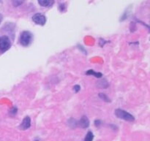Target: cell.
<instances>
[{
	"mask_svg": "<svg viewBox=\"0 0 150 141\" xmlns=\"http://www.w3.org/2000/svg\"><path fill=\"white\" fill-rule=\"evenodd\" d=\"M100 97H101V99L105 100V102H110V99H108V97H107L105 94H100Z\"/></svg>",
	"mask_w": 150,
	"mask_h": 141,
	"instance_id": "obj_12",
	"label": "cell"
},
{
	"mask_svg": "<svg viewBox=\"0 0 150 141\" xmlns=\"http://www.w3.org/2000/svg\"><path fill=\"white\" fill-rule=\"evenodd\" d=\"M11 48L10 38L6 35L0 37V54H4Z\"/></svg>",
	"mask_w": 150,
	"mask_h": 141,
	"instance_id": "obj_3",
	"label": "cell"
},
{
	"mask_svg": "<svg viewBox=\"0 0 150 141\" xmlns=\"http://www.w3.org/2000/svg\"><path fill=\"white\" fill-rule=\"evenodd\" d=\"M0 1H1V0H0Z\"/></svg>",
	"mask_w": 150,
	"mask_h": 141,
	"instance_id": "obj_17",
	"label": "cell"
},
{
	"mask_svg": "<svg viewBox=\"0 0 150 141\" xmlns=\"http://www.w3.org/2000/svg\"><path fill=\"white\" fill-rule=\"evenodd\" d=\"M78 126H80L81 128H83V129H86L89 127V121L86 116H83L81 118L80 121L78 122Z\"/></svg>",
	"mask_w": 150,
	"mask_h": 141,
	"instance_id": "obj_6",
	"label": "cell"
},
{
	"mask_svg": "<svg viewBox=\"0 0 150 141\" xmlns=\"http://www.w3.org/2000/svg\"><path fill=\"white\" fill-rule=\"evenodd\" d=\"M35 141H39V140H35Z\"/></svg>",
	"mask_w": 150,
	"mask_h": 141,
	"instance_id": "obj_16",
	"label": "cell"
},
{
	"mask_svg": "<svg viewBox=\"0 0 150 141\" xmlns=\"http://www.w3.org/2000/svg\"><path fill=\"white\" fill-rule=\"evenodd\" d=\"M86 74L88 75H94L96 78H101L103 76V74L100 73H96V72L94 71L93 70H89L86 72Z\"/></svg>",
	"mask_w": 150,
	"mask_h": 141,
	"instance_id": "obj_8",
	"label": "cell"
},
{
	"mask_svg": "<svg viewBox=\"0 0 150 141\" xmlns=\"http://www.w3.org/2000/svg\"><path fill=\"white\" fill-rule=\"evenodd\" d=\"M33 41V35L29 31H23L19 37V42L23 47H28Z\"/></svg>",
	"mask_w": 150,
	"mask_h": 141,
	"instance_id": "obj_1",
	"label": "cell"
},
{
	"mask_svg": "<svg viewBox=\"0 0 150 141\" xmlns=\"http://www.w3.org/2000/svg\"><path fill=\"white\" fill-rule=\"evenodd\" d=\"M73 89H74L75 92H79V91L81 89V87L80 86H79V85H76V86H74V88H73Z\"/></svg>",
	"mask_w": 150,
	"mask_h": 141,
	"instance_id": "obj_13",
	"label": "cell"
},
{
	"mask_svg": "<svg viewBox=\"0 0 150 141\" xmlns=\"http://www.w3.org/2000/svg\"><path fill=\"white\" fill-rule=\"evenodd\" d=\"M38 1L40 5L45 7H51L54 3V0H38Z\"/></svg>",
	"mask_w": 150,
	"mask_h": 141,
	"instance_id": "obj_7",
	"label": "cell"
},
{
	"mask_svg": "<svg viewBox=\"0 0 150 141\" xmlns=\"http://www.w3.org/2000/svg\"><path fill=\"white\" fill-rule=\"evenodd\" d=\"M31 127V118L29 116H26L23 119L21 124L19 126V128L22 130H28Z\"/></svg>",
	"mask_w": 150,
	"mask_h": 141,
	"instance_id": "obj_5",
	"label": "cell"
},
{
	"mask_svg": "<svg viewBox=\"0 0 150 141\" xmlns=\"http://www.w3.org/2000/svg\"><path fill=\"white\" fill-rule=\"evenodd\" d=\"M1 21H2V16L0 14V23H1Z\"/></svg>",
	"mask_w": 150,
	"mask_h": 141,
	"instance_id": "obj_15",
	"label": "cell"
},
{
	"mask_svg": "<svg viewBox=\"0 0 150 141\" xmlns=\"http://www.w3.org/2000/svg\"><path fill=\"white\" fill-rule=\"evenodd\" d=\"M114 114H115L117 118H121V119L125 120V121L131 122V121H133L135 120L134 116L132 114L122 109H117L114 111Z\"/></svg>",
	"mask_w": 150,
	"mask_h": 141,
	"instance_id": "obj_2",
	"label": "cell"
},
{
	"mask_svg": "<svg viewBox=\"0 0 150 141\" xmlns=\"http://www.w3.org/2000/svg\"><path fill=\"white\" fill-rule=\"evenodd\" d=\"M32 21L38 25L44 26L46 23V17L42 13H36L32 16Z\"/></svg>",
	"mask_w": 150,
	"mask_h": 141,
	"instance_id": "obj_4",
	"label": "cell"
},
{
	"mask_svg": "<svg viewBox=\"0 0 150 141\" xmlns=\"http://www.w3.org/2000/svg\"><path fill=\"white\" fill-rule=\"evenodd\" d=\"M100 124V121H95V125L98 127V126H99V124Z\"/></svg>",
	"mask_w": 150,
	"mask_h": 141,
	"instance_id": "obj_14",
	"label": "cell"
},
{
	"mask_svg": "<svg viewBox=\"0 0 150 141\" xmlns=\"http://www.w3.org/2000/svg\"><path fill=\"white\" fill-rule=\"evenodd\" d=\"M94 139V135L93 133L91 131H89L86 134V135L85 136L84 141H92Z\"/></svg>",
	"mask_w": 150,
	"mask_h": 141,
	"instance_id": "obj_9",
	"label": "cell"
},
{
	"mask_svg": "<svg viewBox=\"0 0 150 141\" xmlns=\"http://www.w3.org/2000/svg\"><path fill=\"white\" fill-rule=\"evenodd\" d=\"M68 123H69V126L71 127L72 128H75V127H76L78 126V122L76 121V120L73 119V118H71L70 120H69Z\"/></svg>",
	"mask_w": 150,
	"mask_h": 141,
	"instance_id": "obj_10",
	"label": "cell"
},
{
	"mask_svg": "<svg viewBox=\"0 0 150 141\" xmlns=\"http://www.w3.org/2000/svg\"><path fill=\"white\" fill-rule=\"evenodd\" d=\"M23 2V0H13V5L16 6V7L21 5Z\"/></svg>",
	"mask_w": 150,
	"mask_h": 141,
	"instance_id": "obj_11",
	"label": "cell"
}]
</instances>
